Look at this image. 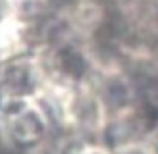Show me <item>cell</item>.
Here are the masks:
<instances>
[{
	"instance_id": "6da1fadb",
	"label": "cell",
	"mask_w": 158,
	"mask_h": 154,
	"mask_svg": "<svg viewBox=\"0 0 158 154\" xmlns=\"http://www.w3.org/2000/svg\"><path fill=\"white\" fill-rule=\"evenodd\" d=\"M0 126L4 138L18 150H30L42 142L48 128L44 110L30 96H8L0 102Z\"/></svg>"
},
{
	"instance_id": "7a4b0ae2",
	"label": "cell",
	"mask_w": 158,
	"mask_h": 154,
	"mask_svg": "<svg viewBox=\"0 0 158 154\" xmlns=\"http://www.w3.org/2000/svg\"><path fill=\"white\" fill-rule=\"evenodd\" d=\"M38 84V70L34 62L24 58H8L0 62V88L8 96H28V90Z\"/></svg>"
},
{
	"instance_id": "3957f363",
	"label": "cell",
	"mask_w": 158,
	"mask_h": 154,
	"mask_svg": "<svg viewBox=\"0 0 158 154\" xmlns=\"http://www.w3.org/2000/svg\"><path fill=\"white\" fill-rule=\"evenodd\" d=\"M68 154H110V152L104 150V148H100V146H82V148L72 150V152H68Z\"/></svg>"
}]
</instances>
